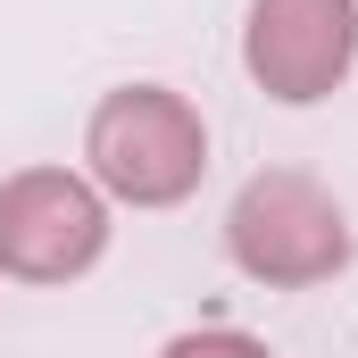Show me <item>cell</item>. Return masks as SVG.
Instances as JSON below:
<instances>
[{"label": "cell", "instance_id": "obj_3", "mask_svg": "<svg viewBox=\"0 0 358 358\" xmlns=\"http://www.w3.org/2000/svg\"><path fill=\"white\" fill-rule=\"evenodd\" d=\"M108 259V192L76 167L0 176V275L8 283H76Z\"/></svg>", "mask_w": 358, "mask_h": 358}, {"label": "cell", "instance_id": "obj_5", "mask_svg": "<svg viewBox=\"0 0 358 358\" xmlns=\"http://www.w3.org/2000/svg\"><path fill=\"white\" fill-rule=\"evenodd\" d=\"M159 358H267V342L242 325H200V334H176Z\"/></svg>", "mask_w": 358, "mask_h": 358}, {"label": "cell", "instance_id": "obj_4", "mask_svg": "<svg viewBox=\"0 0 358 358\" xmlns=\"http://www.w3.org/2000/svg\"><path fill=\"white\" fill-rule=\"evenodd\" d=\"M242 67L283 108H317L358 67V0H250Z\"/></svg>", "mask_w": 358, "mask_h": 358}, {"label": "cell", "instance_id": "obj_1", "mask_svg": "<svg viewBox=\"0 0 358 358\" xmlns=\"http://www.w3.org/2000/svg\"><path fill=\"white\" fill-rule=\"evenodd\" d=\"M92 183L125 208H176L208 176V125L176 84H117L84 125Z\"/></svg>", "mask_w": 358, "mask_h": 358}, {"label": "cell", "instance_id": "obj_2", "mask_svg": "<svg viewBox=\"0 0 358 358\" xmlns=\"http://www.w3.org/2000/svg\"><path fill=\"white\" fill-rule=\"evenodd\" d=\"M225 250L234 267L267 292H308V283H334L350 267V217L342 200L300 167H267L234 192L225 208Z\"/></svg>", "mask_w": 358, "mask_h": 358}]
</instances>
